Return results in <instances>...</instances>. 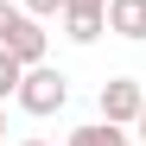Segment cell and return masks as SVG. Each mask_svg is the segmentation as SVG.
<instances>
[{
  "mask_svg": "<svg viewBox=\"0 0 146 146\" xmlns=\"http://www.w3.org/2000/svg\"><path fill=\"white\" fill-rule=\"evenodd\" d=\"M26 13H38V19H57V13H64V0H26Z\"/></svg>",
  "mask_w": 146,
  "mask_h": 146,
  "instance_id": "8",
  "label": "cell"
},
{
  "mask_svg": "<svg viewBox=\"0 0 146 146\" xmlns=\"http://www.w3.org/2000/svg\"><path fill=\"white\" fill-rule=\"evenodd\" d=\"M26 70H32V64H19V57L7 51V44H0V102H7V95H19V83H26Z\"/></svg>",
  "mask_w": 146,
  "mask_h": 146,
  "instance_id": "7",
  "label": "cell"
},
{
  "mask_svg": "<svg viewBox=\"0 0 146 146\" xmlns=\"http://www.w3.org/2000/svg\"><path fill=\"white\" fill-rule=\"evenodd\" d=\"M0 44L19 57V64H44V51H51V32H44V19L13 7V0H0Z\"/></svg>",
  "mask_w": 146,
  "mask_h": 146,
  "instance_id": "1",
  "label": "cell"
},
{
  "mask_svg": "<svg viewBox=\"0 0 146 146\" xmlns=\"http://www.w3.org/2000/svg\"><path fill=\"white\" fill-rule=\"evenodd\" d=\"M108 32L146 44V0H108Z\"/></svg>",
  "mask_w": 146,
  "mask_h": 146,
  "instance_id": "5",
  "label": "cell"
},
{
  "mask_svg": "<svg viewBox=\"0 0 146 146\" xmlns=\"http://www.w3.org/2000/svg\"><path fill=\"white\" fill-rule=\"evenodd\" d=\"M64 146H127V133H121L114 121H89V127H70Z\"/></svg>",
  "mask_w": 146,
  "mask_h": 146,
  "instance_id": "6",
  "label": "cell"
},
{
  "mask_svg": "<svg viewBox=\"0 0 146 146\" xmlns=\"http://www.w3.org/2000/svg\"><path fill=\"white\" fill-rule=\"evenodd\" d=\"M13 102L26 108V114H38V121H44V114H57V108L70 102V76H64V70H51V64H32Z\"/></svg>",
  "mask_w": 146,
  "mask_h": 146,
  "instance_id": "2",
  "label": "cell"
},
{
  "mask_svg": "<svg viewBox=\"0 0 146 146\" xmlns=\"http://www.w3.org/2000/svg\"><path fill=\"white\" fill-rule=\"evenodd\" d=\"M19 146H44V140H19Z\"/></svg>",
  "mask_w": 146,
  "mask_h": 146,
  "instance_id": "10",
  "label": "cell"
},
{
  "mask_svg": "<svg viewBox=\"0 0 146 146\" xmlns=\"http://www.w3.org/2000/svg\"><path fill=\"white\" fill-rule=\"evenodd\" d=\"M57 19H64V38L70 44H95L108 32V0H64Z\"/></svg>",
  "mask_w": 146,
  "mask_h": 146,
  "instance_id": "3",
  "label": "cell"
},
{
  "mask_svg": "<svg viewBox=\"0 0 146 146\" xmlns=\"http://www.w3.org/2000/svg\"><path fill=\"white\" fill-rule=\"evenodd\" d=\"M0 133H7V114H0Z\"/></svg>",
  "mask_w": 146,
  "mask_h": 146,
  "instance_id": "11",
  "label": "cell"
},
{
  "mask_svg": "<svg viewBox=\"0 0 146 146\" xmlns=\"http://www.w3.org/2000/svg\"><path fill=\"white\" fill-rule=\"evenodd\" d=\"M140 108H146V89H140L133 76H108V83H102V121L133 127V121H140Z\"/></svg>",
  "mask_w": 146,
  "mask_h": 146,
  "instance_id": "4",
  "label": "cell"
},
{
  "mask_svg": "<svg viewBox=\"0 0 146 146\" xmlns=\"http://www.w3.org/2000/svg\"><path fill=\"white\" fill-rule=\"evenodd\" d=\"M133 133H140V146H146V108H140V121H133Z\"/></svg>",
  "mask_w": 146,
  "mask_h": 146,
  "instance_id": "9",
  "label": "cell"
}]
</instances>
